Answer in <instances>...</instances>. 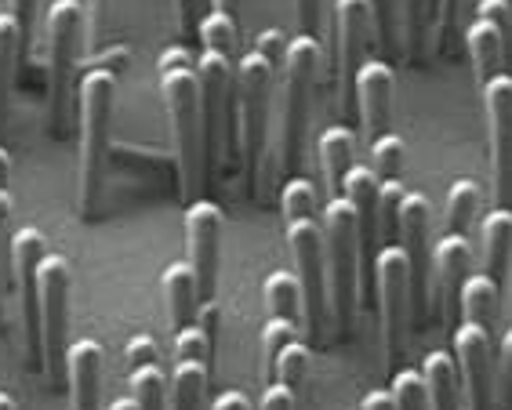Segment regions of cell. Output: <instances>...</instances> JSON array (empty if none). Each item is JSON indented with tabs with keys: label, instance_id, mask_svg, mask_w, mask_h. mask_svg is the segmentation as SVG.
<instances>
[{
	"label": "cell",
	"instance_id": "6da1fadb",
	"mask_svg": "<svg viewBox=\"0 0 512 410\" xmlns=\"http://www.w3.org/2000/svg\"><path fill=\"white\" fill-rule=\"evenodd\" d=\"M160 98L171 117V135H175V164H178V193L182 204L197 200V189L204 182V102H200V77L197 59L189 48L171 44L157 59Z\"/></svg>",
	"mask_w": 512,
	"mask_h": 410
},
{
	"label": "cell",
	"instance_id": "7a4b0ae2",
	"mask_svg": "<svg viewBox=\"0 0 512 410\" xmlns=\"http://www.w3.org/2000/svg\"><path fill=\"white\" fill-rule=\"evenodd\" d=\"M280 215H284L287 244L295 254V276L302 284V305H306L309 334L316 342L324 338L327 323V247H324V222L316 204V186L309 178H287L280 189Z\"/></svg>",
	"mask_w": 512,
	"mask_h": 410
},
{
	"label": "cell",
	"instance_id": "3957f363",
	"mask_svg": "<svg viewBox=\"0 0 512 410\" xmlns=\"http://www.w3.org/2000/svg\"><path fill=\"white\" fill-rule=\"evenodd\" d=\"M113 98H117V73L113 69L91 66L80 77V215L84 218L95 215L99 196L106 189Z\"/></svg>",
	"mask_w": 512,
	"mask_h": 410
},
{
	"label": "cell",
	"instance_id": "277c9868",
	"mask_svg": "<svg viewBox=\"0 0 512 410\" xmlns=\"http://www.w3.org/2000/svg\"><path fill=\"white\" fill-rule=\"evenodd\" d=\"M88 30L80 0H55L48 8V124L51 135H66L69 113L77 109V55Z\"/></svg>",
	"mask_w": 512,
	"mask_h": 410
},
{
	"label": "cell",
	"instance_id": "5b68a950",
	"mask_svg": "<svg viewBox=\"0 0 512 410\" xmlns=\"http://www.w3.org/2000/svg\"><path fill=\"white\" fill-rule=\"evenodd\" d=\"M320 222H324L331 305H335L342 334H349L356 313V280H360V225H356V211L345 196H331L320 207Z\"/></svg>",
	"mask_w": 512,
	"mask_h": 410
},
{
	"label": "cell",
	"instance_id": "8992f818",
	"mask_svg": "<svg viewBox=\"0 0 512 410\" xmlns=\"http://www.w3.org/2000/svg\"><path fill=\"white\" fill-rule=\"evenodd\" d=\"M316 66H320V40L309 33L287 40L284 55V124H280V167L287 178H295L302 160V138L309 120V91H313Z\"/></svg>",
	"mask_w": 512,
	"mask_h": 410
},
{
	"label": "cell",
	"instance_id": "52a82bcc",
	"mask_svg": "<svg viewBox=\"0 0 512 410\" xmlns=\"http://www.w3.org/2000/svg\"><path fill=\"white\" fill-rule=\"evenodd\" d=\"M280 69L258 55L255 48L237 62V95H240V131H244V164L255 178L258 164L266 157L269 109H273V80Z\"/></svg>",
	"mask_w": 512,
	"mask_h": 410
},
{
	"label": "cell",
	"instance_id": "ba28073f",
	"mask_svg": "<svg viewBox=\"0 0 512 410\" xmlns=\"http://www.w3.org/2000/svg\"><path fill=\"white\" fill-rule=\"evenodd\" d=\"M69 262L62 254H51L40 262V352H44V374L62 378L66 374L69 349Z\"/></svg>",
	"mask_w": 512,
	"mask_h": 410
},
{
	"label": "cell",
	"instance_id": "9c48e42d",
	"mask_svg": "<svg viewBox=\"0 0 512 410\" xmlns=\"http://www.w3.org/2000/svg\"><path fill=\"white\" fill-rule=\"evenodd\" d=\"M48 258V244L37 225H22L11 233L8 262L11 276L19 284V305H22V327H26V349L37 371H44V352H40V262Z\"/></svg>",
	"mask_w": 512,
	"mask_h": 410
},
{
	"label": "cell",
	"instance_id": "30bf717a",
	"mask_svg": "<svg viewBox=\"0 0 512 410\" xmlns=\"http://www.w3.org/2000/svg\"><path fill=\"white\" fill-rule=\"evenodd\" d=\"M375 284L382 302V338L389 371H396V360L404 356L407 316H411V273H407V254L400 244H385L375 258Z\"/></svg>",
	"mask_w": 512,
	"mask_h": 410
},
{
	"label": "cell",
	"instance_id": "8fae6325",
	"mask_svg": "<svg viewBox=\"0 0 512 410\" xmlns=\"http://www.w3.org/2000/svg\"><path fill=\"white\" fill-rule=\"evenodd\" d=\"M200 102H204V149L207 164L218 157L222 142L229 138V109H233V88H237V62L233 51L204 48L197 59Z\"/></svg>",
	"mask_w": 512,
	"mask_h": 410
},
{
	"label": "cell",
	"instance_id": "7c38bea8",
	"mask_svg": "<svg viewBox=\"0 0 512 410\" xmlns=\"http://www.w3.org/2000/svg\"><path fill=\"white\" fill-rule=\"evenodd\" d=\"M487 135H491L494 207H512V73H498L480 88Z\"/></svg>",
	"mask_w": 512,
	"mask_h": 410
},
{
	"label": "cell",
	"instance_id": "4fadbf2b",
	"mask_svg": "<svg viewBox=\"0 0 512 410\" xmlns=\"http://www.w3.org/2000/svg\"><path fill=\"white\" fill-rule=\"evenodd\" d=\"M182 229H186V262L193 265V276H197L200 305L211 313L218 287V258H222V207L197 196L193 204H186Z\"/></svg>",
	"mask_w": 512,
	"mask_h": 410
},
{
	"label": "cell",
	"instance_id": "5bb4252c",
	"mask_svg": "<svg viewBox=\"0 0 512 410\" xmlns=\"http://www.w3.org/2000/svg\"><path fill=\"white\" fill-rule=\"evenodd\" d=\"M400 247L407 254L411 273V316L418 323L429 313V284H433V258H429V200L422 193H407L400 207Z\"/></svg>",
	"mask_w": 512,
	"mask_h": 410
},
{
	"label": "cell",
	"instance_id": "9a60e30c",
	"mask_svg": "<svg viewBox=\"0 0 512 410\" xmlns=\"http://www.w3.org/2000/svg\"><path fill=\"white\" fill-rule=\"evenodd\" d=\"M331 22H335V77L338 88L353 98V77L364 66L367 44L375 33V11L371 0H331Z\"/></svg>",
	"mask_w": 512,
	"mask_h": 410
},
{
	"label": "cell",
	"instance_id": "2e32d148",
	"mask_svg": "<svg viewBox=\"0 0 512 410\" xmlns=\"http://www.w3.org/2000/svg\"><path fill=\"white\" fill-rule=\"evenodd\" d=\"M491 331L476 323L454 327V363L465 389L469 410H494V367H491Z\"/></svg>",
	"mask_w": 512,
	"mask_h": 410
},
{
	"label": "cell",
	"instance_id": "e0dca14e",
	"mask_svg": "<svg viewBox=\"0 0 512 410\" xmlns=\"http://www.w3.org/2000/svg\"><path fill=\"white\" fill-rule=\"evenodd\" d=\"M393 66L385 59H364L353 77V102L360 109V135L364 142H378L389 127V106H393Z\"/></svg>",
	"mask_w": 512,
	"mask_h": 410
},
{
	"label": "cell",
	"instance_id": "ac0fdd59",
	"mask_svg": "<svg viewBox=\"0 0 512 410\" xmlns=\"http://www.w3.org/2000/svg\"><path fill=\"white\" fill-rule=\"evenodd\" d=\"M128 356V385L138 410H164L171 400V389L164 385V371L157 363V342L149 334H131L124 345Z\"/></svg>",
	"mask_w": 512,
	"mask_h": 410
},
{
	"label": "cell",
	"instance_id": "d6986e66",
	"mask_svg": "<svg viewBox=\"0 0 512 410\" xmlns=\"http://www.w3.org/2000/svg\"><path fill=\"white\" fill-rule=\"evenodd\" d=\"M469 262H473V247L469 236H451L447 233L433 251V269H436V294L447 309V320L454 323V313H462V287L469 280Z\"/></svg>",
	"mask_w": 512,
	"mask_h": 410
},
{
	"label": "cell",
	"instance_id": "ffe728a7",
	"mask_svg": "<svg viewBox=\"0 0 512 410\" xmlns=\"http://www.w3.org/2000/svg\"><path fill=\"white\" fill-rule=\"evenodd\" d=\"M99 374H102V345L95 338H77L66 349V385L69 407L99 410Z\"/></svg>",
	"mask_w": 512,
	"mask_h": 410
},
{
	"label": "cell",
	"instance_id": "44dd1931",
	"mask_svg": "<svg viewBox=\"0 0 512 410\" xmlns=\"http://www.w3.org/2000/svg\"><path fill=\"white\" fill-rule=\"evenodd\" d=\"M480 247H483V276L502 291L512 262V207H491L483 215Z\"/></svg>",
	"mask_w": 512,
	"mask_h": 410
},
{
	"label": "cell",
	"instance_id": "7402d4cb",
	"mask_svg": "<svg viewBox=\"0 0 512 410\" xmlns=\"http://www.w3.org/2000/svg\"><path fill=\"white\" fill-rule=\"evenodd\" d=\"M160 291H164V302H168L171 327L182 331V327H193L200 323V291H197V276H193V265L175 262L160 273Z\"/></svg>",
	"mask_w": 512,
	"mask_h": 410
},
{
	"label": "cell",
	"instance_id": "603a6c76",
	"mask_svg": "<svg viewBox=\"0 0 512 410\" xmlns=\"http://www.w3.org/2000/svg\"><path fill=\"white\" fill-rule=\"evenodd\" d=\"M465 48H469V59H473L476 69V84H487L491 77L502 73V62H505V33L487 19H473L469 33H465Z\"/></svg>",
	"mask_w": 512,
	"mask_h": 410
},
{
	"label": "cell",
	"instance_id": "cb8c5ba5",
	"mask_svg": "<svg viewBox=\"0 0 512 410\" xmlns=\"http://www.w3.org/2000/svg\"><path fill=\"white\" fill-rule=\"evenodd\" d=\"M353 157H356L353 131L342 124L327 127L324 135H320V167H324V182H327V193L331 196H342L345 175L356 167Z\"/></svg>",
	"mask_w": 512,
	"mask_h": 410
},
{
	"label": "cell",
	"instance_id": "d4e9b609",
	"mask_svg": "<svg viewBox=\"0 0 512 410\" xmlns=\"http://www.w3.org/2000/svg\"><path fill=\"white\" fill-rule=\"evenodd\" d=\"M429 410H458V363L447 349L429 352L422 360Z\"/></svg>",
	"mask_w": 512,
	"mask_h": 410
},
{
	"label": "cell",
	"instance_id": "484cf974",
	"mask_svg": "<svg viewBox=\"0 0 512 410\" xmlns=\"http://www.w3.org/2000/svg\"><path fill=\"white\" fill-rule=\"evenodd\" d=\"M22 51H26V40H22L19 22H15V15L8 8H0V124H4V113H8L11 84H15Z\"/></svg>",
	"mask_w": 512,
	"mask_h": 410
},
{
	"label": "cell",
	"instance_id": "4316f807",
	"mask_svg": "<svg viewBox=\"0 0 512 410\" xmlns=\"http://www.w3.org/2000/svg\"><path fill=\"white\" fill-rule=\"evenodd\" d=\"M266 309L269 316H280V320H291L302 327V316H306V305H302V284H298L295 273H287V269H273L266 276Z\"/></svg>",
	"mask_w": 512,
	"mask_h": 410
},
{
	"label": "cell",
	"instance_id": "83f0119b",
	"mask_svg": "<svg viewBox=\"0 0 512 410\" xmlns=\"http://www.w3.org/2000/svg\"><path fill=\"white\" fill-rule=\"evenodd\" d=\"M207 367L204 360H175L171 374V410H200L207 392Z\"/></svg>",
	"mask_w": 512,
	"mask_h": 410
},
{
	"label": "cell",
	"instance_id": "f1b7e54d",
	"mask_svg": "<svg viewBox=\"0 0 512 410\" xmlns=\"http://www.w3.org/2000/svg\"><path fill=\"white\" fill-rule=\"evenodd\" d=\"M498 294L502 291H498L483 273L469 276L462 287V320L491 331V320H494V313H498Z\"/></svg>",
	"mask_w": 512,
	"mask_h": 410
},
{
	"label": "cell",
	"instance_id": "f546056e",
	"mask_svg": "<svg viewBox=\"0 0 512 410\" xmlns=\"http://www.w3.org/2000/svg\"><path fill=\"white\" fill-rule=\"evenodd\" d=\"M476 207H480V186L473 178H454L451 189H447V233L469 236Z\"/></svg>",
	"mask_w": 512,
	"mask_h": 410
},
{
	"label": "cell",
	"instance_id": "4dcf8cb0",
	"mask_svg": "<svg viewBox=\"0 0 512 410\" xmlns=\"http://www.w3.org/2000/svg\"><path fill=\"white\" fill-rule=\"evenodd\" d=\"M291 342H298V323L280 320V316H269V323L262 327V374H266V385L276 374V360L280 352Z\"/></svg>",
	"mask_w": 512,
	"mask_h": 410
},
{
	"label": "cell",
	"instance_id": "1f68e13d",
	"mask_svg": "<svg viewBox=\"0 0 512 410\" xmlns=\"http://www.w3.org/2000/svg\"><path fill=\"white\" fill-rule=\"evenodd\" d=\"M273 381L287 385V389H291L298 400H302V389H306V381H309V345L302 342V338H298V342H291L284 352H280Z\"/></svg>",
	"mask_w": 512,
	"mask_h": 410
},
{
	"label": "cell",
	"instance_id": "d6a6232c",
	"mask_svg": "<svg viewBox=\"0 0 512 410\" xmlns=\"http://www.w3.org/2000/svg\"><path fill=\"white\" fill-rule=\"evenodd\" d=\"M389 396H393V410H429V396H425V378L422 371L400 367L389 378Z\"/></svg>",
	"mask_w": 512,
	"mask_h": 410
},
{
	"label": "cell",
	"instance_id": "836d02e7",
	"mask_svg": "<svg viewBox=\"0 0 512 410\" xmlns=\"http://www.w3.org/2000/svg\"><path fill=\"white\" fill-rule=\"evenodd\" d=\"M371 171H375L382 182H393L404 171V138L385 131L378 142H371Z\"/></svg>",
	"mask_w": 512,
	"mask_h": 410
},
{
	"label": "cell",
	"instance_id": "e575fe53",
	"mask_svg": "<svg viewBox=\"0 0 512 410\" xmlns=\"http://www.w3.org/2000/svg\"><path fill=\"white\" fill-rule=\"evenodd\" d=\"M407 189L400 186V178L393 182H382V193H378V229H382V240L393 244L396 233H400V207H404Z\"/></svg>",
	"mask_w": 512,
	"mask_h": 410
},
{
	"label": "cell",
	"instance_id": "d590c367",
	"mask_svg": "<svg viewBox=\"0 0 512 410\" xmlns=\"http://www.w3.org/2000/svg\"><path fill=\"white\" fill-rule=\"evenodd\" d=\"M433 15V0H404V37H407V55L414 62L422 59L425 48V22Z\"/></svg>",
	"mask_w": 512,
	"mask_h": 410
},
{
	"label": "cell",
	"instance_id": "8d00e7d4",
	"mask_svg": "<svg viewBox=\"0 0 512 410\" xmlns=\"http://www.w3.org/2000/svg\"><path fill=\"white\" fill-rule=\"evenodd\" d=\"M200 40H204V48H222L237 55V22L222 11H207L200 19Z\"/></svg>",
	"mask_w": 512,
	"mask_h": 410
},
{
	"label": "cell",
	"instance_id": "74e56055",
	"mask_svg": "<svg viewBox=\"0 0 512 410\" xmlns=\"http://www.w3.org/2000/svg\"><path fill=\"white\" fill-rule=\"evenodd\" d=\"M494 396H498V410H512V327L502 334V345H498V371H494Z\"/></svg>",
	"mask_w": 512,
	"mask_h": 410
},
{
	"label": "cell",
	"instance_id": "f35d334b",
	"mask_svg": "<svg viewBox=\"0 0 512 410\" xmlns=\"http://www.w3.org/2000/svg\"><path fill=\"white\" fill-rule=\"evenodd\" d=\"M255 51H258V55H266V59L280 69V62H284V55H287L284 30H273V26H269V30H262V33H258V40H255Z\"/></svg>",
	"mask_w": 512,
	"mask_h": 410
},
{
	"label": "cell",
	"instance_id": "ab89813d",
	"mask_svg": "<svg viewBox=\"0 0 512 410\" xmlns=\"http://www.w3.org/2000/svg\"><path fill=\"white\" fill-rule=\"evenodd\" d=\"M371 11H375V33L382 48H393V0H371Z\"/></svg>",
	"mask_w": 512,
	"mask_h": 410
},
{
	"label": "cell",
	"instance_id": "60d3db41",
	"mask_svg": "<svg viewBox=\"0 0 512 410\" xmlns=\"http://www.w3.org/2000/svg\"><path fill=\"white\" fill-rule=\"evenodd\" d=\"M298 407V396L287 385L280 381H269L266 392H262V410H295Z\"/></svg>",
	"mask_w": 512,
	"mask_h": 410
},
{
	"label": "cell",
	"instance_id": "b9f144b4",
	"mask_svg": "<svg viewBox=\"0 0 512 410\" xmlns=\"http://www.w3.org/2000/svg\"><path fill=\"white\" fill-rule=\"evenodd\" d=\"M91 8V15H88V40H91V51H99V44H102V33H106V19H109V4L106 0H91L88 4Z\"/></svg>",
	"mask_w": 512,
	"mask_h": 410
},
{
	"label": "cell",
	"instance_id": "7bdbcfd3",
	"mask_svg": "<svg viewBox=\"0 0 512 410\" xmlns=\"http://www.w3.org/2000/svg\"><path fill=\"white\" fill-rule=\"evenodd\" d=\"M295 19L298 33L316 37V30H320V0H295Z\"/></svg>",
	"mask_w": 512,
	"mask_h": 410
},
{
	"label": "cell",
	"instance_id": "ee69618b",
	"mask_svg": "<svg viewBox=\"0 0 512 410\" xmlns=\"http://www.w3.org/2000/svg\"><path fill=\"white\" fill-rule=\"evenodd\" d=\"M33 8H37V0H8V11L15 15L22 30V40L30 37V26H33Z\"/></svg>",
	"mask_w": 512,
	"mask_h": 410
},
{
	"label": "cell",
	"instance_id": "f6af8a7d",
	"mask_svg": "<svg viewBox=\"0 0 512 410\" xmlns=\"http://www.w3.org/2000/svg\"><path fill=\"white\" fill-rule=\"evenodd\" d=\"M211 410H251V403H247V396L240 389H226L215 396V407Z\"/></svg>",
	"mask_w": 512,
	"mask_h": 410
},
{
	"label": "cell",
	"instance_id": "bcb514c9",
	"mask_svg": "<svg viewBox=\"0 0 512 410\" xmlns=\"http://www.w3.org/2000/svg\"><path fill=\"white\" fill-rule=\"evenodd\" d=\"M11 186H0V258H4V229H8V218H11Z\"/></svg>",
	"mask_w": 512,
	"mask_h": 410
},
{
	"label": "cell",
	"instance_id": "7dc6e473",
	"mask_svg": "<svg viewBox=\"0 0 512 410\" xmlns=\"http://www.w3.org/2000/svg\"><path fill=\"white\" fill-rule=\"evenodd\" d=\"M360 410H393V396L389 392H367Z\"/></svg>",
	"mask_w": 512,
	"mask_h": 410
},
{
	"label": "cell",
	"instance_id": "c3c4849f",
	"mask_svg": "<svg viewBox=\"0 0 512 410\" xmlns=\"http://www.w3.org/2000/svg\"><path fill=\"white\" fill-rule=\"evenodd\" d=\"M211 11H222V15H229V19L237 22L240 0H211Z\"/></svg>",
	"mask_w": 512,
	"mask_h": 410
},
{
	"label": "cell",
	"instance_id": "681fc988",
	"mask_svg": "<svg viewBox=\"0 0 512 410\" xmlns=\"http://www.w3.org/2000/svg\"><path fill=\"white\" fill-rule=\"evenodd\" d=\"M178 4V22H182V30L193 26V0H175Z\"/></svg>",
	"mask_w": 512,
	"mask_h": 410
},
{
	"label": "cell",
	"instance_id": "f907efd6",
	"mask_svg": "<svg viewBox=\"0 0 512 410\" xmlns=\"http://www.w3.org/2000/svg\"><path fill=\"white\" fill-rule=\"evenodd\" d=\"M109 410H138L135 407V400H131V396H120V400H113V407Z\"/></svg>",
	"mask_w": 512,
	"mask_h": 410
},
{
	"label": "cell",
	"instance_id": "816d5d0a",
	"mask_svg": "<svg viewBox=\"0 0 512 410\" xmlns=\"http://www.w3.org/2000/svg\"><path fill=\"white\" fill-rule=\"evenodd\" d=\"M0 410H15V400H11L8 392H0Z\"/></svg>",
	"mask_w": 512,
	"mask_h": 410
},
{
	"label": "cell",
	"instance_id": "f5cc1de1",
	"mask_svg": "<svg viewBox=\"0 0 512 410\" xmlns=\"http://www.w3.org/2000/svg\"><path fill=\"white\" fill-rule=\"evenodd\" d=\"M505 8H509V11H512V0H505Z\"/></svg>",
	"mask_w": 512,
	"mask_h": 410
},
{
	"label": "cell",
	"instance_id": "db71d44e",
	"mask_svg": "<svg viewBox=\"0 0 512 410\" xmlns=\"http://www.w3.org/2000/svg\"><path fill=\"white\" fill-rule=\"evenodd\" d=\"M433 4H436V0H433Z\"/></svg>",
	"mask_w": 512,
	"mask_h": 410
}]
</instances>
